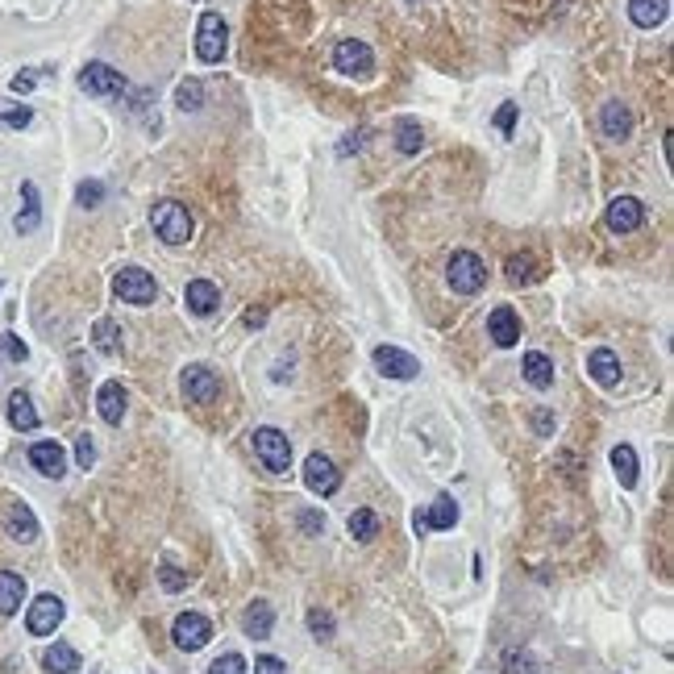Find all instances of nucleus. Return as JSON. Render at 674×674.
<instances>
[{"label":"nucleus","mask_w":674,"mask_h":674,"mask_svg":"<svg viewBox=\"0 0 674 674\" xmlns=\"http://www.w3.org/2000/svg\"><path fill=\"white\" fill-rule=\"evenodd\" d=\"M487 337H492L500 350H508V345L521 342V317L512 313L508 304L492 308V317H487Z\"/></svg>","instance_id":"nucleus-16"},{"label":"nucleus","mask_w":674,"mask_h":674,"mask_svg":"<svg viewBox=\"0 0 674 674\" xmlns=\"http://www.w3.org/2000/svg\"><path fill=\"white\" fill-rule=\"evenodd\" d=\"M183 304L192 308L196 317H213L221 308V288L217 283H208V279H192L188 288H183Z\"/></svg>","instance_id":"nucleus-17"},{"label":"nucleus","mask_w":674,"mask_h":674,"mask_svg":"<svg viewBox=\"0 0 674 674\" xmlns=\"http://www.w3.org/2000/svg\"><path fill=\"white\" fill-rule=\"evenodd\" d=\"M612 470H616V479H620V487H624V492H633L637 487V450L633 445H624V441H620L616 450H612Z\"/></svg>","instance_id":"nucleus-27"},{"label":"nucleus","mask_w":674,"mask_h":674,"mask_svg":"<svg viewBox=\"0 0 674 674\" xmlns=\"http://www.w3.org/2000/svg\"><path fill=\"white\" fill-rule=\"evenodd\" d=\"M529 666H533V658H529V654H516V649H508V654H504V670H508V674H529Z\"/></svg>","instance_id":"nucleus-41"},{"label":"nucleus","mask_w":674,"mask_h":674,"mask_svg":"<svg viewBox=\"0 0 674 674\" xmlns=\"http://www.w3.org/2000/svg\"><path fill=\"white\" fill-rule=\"evenodd\" d=\"M175 105L183 112H196L200 105H205V83H200V80H183L175 88Z\"/></svg>","instance_id":"nucleus-31"},{"label":"nucleus","mask_w":674,"mask_h":674,"mask_svg":"<svg viewBox=\"0 0 674 674\" xmlns=\"http://www.w3.org/2000/svg\"><path fill=\"white\" fill-rule=\"evenodd\" d=\"M159 583H163L167 592H183V587H188V575H183L179 566L163 562V566H159Z\"/></svg>","instance_id":"nucleus-37"},{"label":"nucleus","mask_w":674,"mask_h":674,"mask_svg":"<svg viewBox=\"0 0 674 674\" xmlns=\"http://www.w3.org/2000/svg\"><path fill=\"white\" fill-rule=\"evenodd\" d=\"M250 441H254V458H259L271 475H283V470L291 467V441H288V433L262 425V429H254V438H250Z\"/></svg>","instance_id":"nucleus-3"},{"label":"nucleus","mask_w":674,"mask_h":674,"mask_svg":"<svg viewBox=\"0 0 674 674\" xmlns=\"http://www.w3.org/2000/svg\"><path fill=\"white\" fill-rule=\"evenodd\" d=\"M75 200H80L83 208H97L100 200H105V183H100V179H83L80 192H75Z\"/></svg>","instance_id":"nucleus-35"},{"label":"nucleus","mask_w":674,"mask_h":674,"mask_svg":"<svg viewBox=\"0 0 674 674\" xmlns=\"http://www.w3.org/2000/svg\"><path fill=\"white\" fill-rule=\"evenodd\" d=\"M288 666L279 658H271V654H262V658H254V674H283Z\"/></svg>","instance_id":"nucleus-43"},{"label":"nucleus","mask_w":674,"mask_h":674,"mask_svg":"<svg viewBox=\"0 0 674 674\" xmlns=\"http://www.w3.org/2000/svg\"><path fill=\"white\" fill-rule=\"evenodd\" d=\"M0 117L13 125V129H21V125H29V117H34V112H29V109H0Z\"/></svg>","instance_id":"nucleus-44"},{"label":"nucleus","mask_w":674,"mask_h":674,"mask_svg":"<svg viewBox=\"0 0 674 674\" xmlns=\"http://www.w3.org/2000/svg\"><path fill=\"white\" fill-rule=\"evenodd\" d=\"M670 13V0H629V17L641 29H658Z\"/></svg>","instance_id":"nucleus-25"},{"label":"nucleus","mask_w":674,"mask_h":674,"mask_svg":"<svg viewBox=\"0 0 674 674\" xmlns=\"http://www.w3.org/2000/svg\"><path fill=\"white\" fill-rule=\"evenodd\" d=\"M504 271H508L512 283H533V279H537V262L529 259V254H512V259L504 262Z\"/></svg>","instance_id":"nucleus-33"},{"label":"nucleus","mask_w":674,"mask_h":674,"mask_svg":"<svg viewBox=\"0 0 674 674\" xmlns=\"http://www.w3.org/2000/svg\"><path fill=\"white\" fill-rule=\"evenodd\" d=\"M0 350H4V354L13 358V362H26V354H29V350H26V345H21V342H17L13 333H4V337H0Z\"/></svg>","instance_id":"nucleus-42"},{"label":"nucleus","mask_w":674,"mask_h":674,"mask_svg":"<svg viewBox=\"0 0 674 674\" xmlns=\"http://www.w3.org/2000/svg\"><path fill=\"white\" fill-rule=\"evenodd\" d=\"M21 196H26V213H17V234H29V229H38V221H42L38 188H34V183H21Z\"/></svg>","instance_id":"nucleus-30"},{"label":"nucleus","mask_w":674,"mask_h":674,"mask_svg":"<svg viewBox=\"0 0 674 674\" xmlns=\"http://www.w3.org/2000/svg\"><path fill=\"white\" fill-rule=\"evenodd\" d=\"M413 4H421V0H413Z\"/></svg>","instance_id":"nucleus-48"},{"label":"nucleus","mask_w":674,"mask_h":674,"mask_svg":"<svg viewBox=\"0 0 674 674\" xmlns=\"http://www.w3.org/2000/svg\"><path fill=\"white\" fill-rule=\"evenodd\" d=\"M600 125H604V134L612 142H624L633 134V112H629V105H620V100H608L604 112H600Z\"/></svg>","instance_id":"nucleus-20"},{"label":"nucleus","mask_w":674,"mask_h":674,"mask_svg":"<svg viewBox=\"0 0 674 674\" xmlns=\"http://www.w3.org/2000/svg\"><path fill=\"white\" fill-rule=\"evenodd\" d=\"M362 138H367V134H362V129H358V134H350V138H345L342 146H337V154H342V159H345V154H354V151H362Z\"/></svg>","instance_id":"nucleus-45"},{"label":"nucleus","mask_w":674,"mask_h":674,"mask_svg":"<svg viewBox=\"0 0 674 674\" xmlns=\"http://www.w3.org/2000/svg\"><path fill=\"white\" fill-rule=\"evenodd\" d=\"M321 524H325V521H321L317 512H300V529H304V533H317Z\"/></svg>","instance_id":"nucleus-46"},{"label":"nucleus","mask_w":674,"mask_h":674,"mask_svg":"<svg viewBox=\"0 0 674 674\" xmlns=\"http://www.w3.org/2000/svg\"><path fill=\"white\" fill-rule=\"evenodd\" d=\"M242 629H246V637H254V641L271 637V629H275V608L267 604V600H254V604L246 608V616H242Z\"/></svg>","instance_id":"nucleus-22"},{"label":"nucleus","mask_w":674,"mask_h":674,"mask_svg":"<svg viewBox=\"0 0 674 674\" xmlns=\"http://www.w3.org/2000/svg\"><path fill=\"white\" fill-rule=\"evenodd\" d=\"M97 350L100 354H121V329L112 321H97Z\"/></svg>","instance_id":"nucleus-34"},{"label":"nucleus","mask_w":674,"mask_h":674,"mask_svg":"<svg viewBox=\"0 0 674 674\" xmlns=\"http://www.w3.org/2000/svg\"><path fill=\"white\" fill-rule=\"evenodd\" d=\"M425 146V129H421V121L416 117H399L396 121V151L399 154H416Z\"/></svg>","instance_id":"nucleus-29"},{"label":"nucleus","mask_w":674,"mask_h":674,"mask_svg":"<svg viewBox=\"0 0 674 674\" xmlns=\"http://www.w3.org/2000/svg\"><path fill=\"white\" fill-rule=\"evenodd\" d=\"M350 537H358V541H371V537H379V516H375L371 508H358L354 516H350Z\"/></svg>","instance_id":"nucleus-32"},{"label":"nucleus","mask_w":674,"mask_h":674,"mask_svg":"<svg viewBox=\"0 0 674 674\" xmlns=\"http://www.w3.org/2000/svg\"><path fill=\"white\" fill-rule=\"evenodd\" d=\"M225 46H229V29H225L221 13H205L200 26H196V55H200V63H221Z\"/></svg>","instance_id":"nucleus-5"},{"label":"nucleus","mask_w":674,"mask_h":674,"mask_svg":"<svg viewBox=\"0 0 674 674\" xmlns=\"http://www.w3.org/2000/svg\"><path fill=\"white\" fill-rule=\"evenodd\" d=\"M521 371H524V379H529V387H537V391H550L554 387V362L541 354V350H529V354H524Z\"/></svg>","instance_id":"nucleus-24"},{"label":"nucleus","mask_w":674,"mask_h":674,"mask_svg":"<svg viewBox=\"0 0 674 674\" xmlns=\"http://www.w3.org/2000/svg\"><path fill=\"white\" fill-rule=\"evenodd\" d=\"M308 629L317 633V641H329L333 637V616L329 612H321V608H313V612H308Z\"/></svg>","instance_id":"nucleus-38"},{"label":"nucleus","mask_w":674,"mask_h":674,"mask_svg":"<svg viewBox=\"0 0 674 674\" xmlns=\"http://www.w3.org/2000/svg\"><path fill=\"white\" fill-rule=\"evenodd\" d=\"M29 467L46 475V479H63L67 475V454H63L58 441H34L29 445Z\"/></svg>","instance_id":"nucleus-12"},{"label":"nucleus","mask_w":674,"mask_h":674,"mask_svg":"<svg viewBox=\"0 0 674 674\" xmlns=\"http://www.w3.org/2000/svg\"><path fill=\"white\" fill-rule=\"evenodd\" d=\"M125 404H129V396H125V387L117 383V379L100 383V391H97V408H100V421H105V425H121Z\"/></svg>","instance_id":"nucleus-18"},{"label":"nucleus","mask_w":674,"mask_h":674,"mask_svg":"<svg viewBox=\"0 0 674 674\" xmlns=\"http://www.w3.org/2000/svg\"><path fill=\"white\" fill-rule=\"evenodd\" d=\"M75 462H80V470H88L92 462H97V445H92V438H88V433H80V438H75Z\"/></svg>","instance_id":"nucleus-39"},{"label":"nucleus","mask_w":674,"mask_h":674,"mask_svg":"<svg viewBox=\"0 0 674 674\" xmlns=\"http://www.w3.org/2000/svg\"><path fill=\"white\" fill-rule=\"evenodd\" d=\"M112 291H117V300L121 304H138V308H146V304H154V296H159V283H154L142 267H121L117 279H112Z\"/></svg>","instance_id":"nucleus-4"},{"label":"nucleus","mask_w":674,"mask_h":674,"mask_svg":"<svg viewBox=\"0 0 674 674\" xmlns=\"http://www.w3.org/2000/svg\"><path fill=\"white\" fill-rule=\"evenodd\" d=\"M63 624V600L58 595H38L26 612V629L34 637H50Z\"/></svg>","instance_id":"nucleus-8"},{"label":"nucleus","mask_w":674,"mask_h":674,"mask_svg":"<svg viewBox=\"0 0 674 674\" xmlns=\"http://www.w3.org/2000/svg\"><path fill=\"white\" fill-rule=\"evenodd\" d=\"M34 88V75H17L13 80V92H29Z\"/></svg>","instance_id":"nucleus-47"},{"label":"nucleus","mask_w":674,"mask_h":674,"mask_svg":"<svg viewBox=\"0 0 674 674\" xmlns=\"http://www.w3.org/2000/svg\"><path fill=\"white\" fill-rule=\"evenodd\" d=\"M26 604V578L17 570H0V616H13Z\"/></svg>","instance_id":"nucleus-23"},{"label":"nucleus","mask_w":674,"mask_h":674,"mask_svg":"<svg viewBox=\"0 0 674 674\" xmlns=\"http://www.w3.org/2000/svg\"><path fill=\"white\" fill-rule=\"evenodd\" d=\"M641 221H646V205L637 196H616L608 205V229L612 234H633V229H641Z\"/></svg>","instance_id":"nucleus-10"},{"label":"nucleus","mask_w":674,"mask_h":674,"mask_svg":"<svg viewBox=\"0 0 674 674\" xmlns=\"http://www.w3.org/2000/svg\"><path fill=\"white\" fill-rule=\"evenodd\" d=\"M454 524H458V504H454V496H438L425 512H416V516H413V529H416V533L454 529Z\"/></svg>","instance_id":"nucleus-13"},{"label":"nucleus","mask_w":674,"mask_h":674,"mask_svg":"<svg viewBox=\"0 0 674 674\" xmlns=\"http://www.w3.org/2000/svg\"><path fill=\"white\" fill-rule=\"evenodd\" d=\"M171 637H175L179 649L196 654V649H205L208 641H213V624H208V616H200V612H183V616H175V624H171Z\"/></svg>","instance_id":"nucleus-6"},{"label":"nucleus","mask_w":674,"mask_h":674,"mask_svg":"<svg viewBox=\"0 0 674 674\" xmlns=\"http://www.w3.org/2000/svg\"><path fill=\"white\" fill-rule=\"evenodd\" d=\"M516 105H500V112H496V129L504 134V138H512V129H516Z\"/></svg>","instance_id":"nucleus-40"},{"label":"nucleus","mask_w":674,"mask_h":674,"mask_svg":"<svg viewBox=\"0 0 674 674\" xmlns=\"http://www.w3.org/2000/svg\"><path fill=\"white\" fill-rule=\"evenodd\" d=\"M587 371H592V379L600 387H616L620 383V358H616V350H608V345L592 350V354H587Z\"/></svg>","instance_id":"nucleus-19"},{"label":"nucleus","mask_w":674,"mask_h":674,"mask_svg":"<svg viewBox=\"0 0 674 674\" xmlns=\"http://www.w3.org/2000/svg\"><path fill=\"white\" fill-rule=\"evenodd\" d=\"M445 279H450V288H454L458 296H475V291H483V283H487V267H483L479 254L454 250V254H450V267H445Z\"/></svg>","instance_id":"nucleus-2"},{"label":"nucleus","mask_w":674,"mask_h":674,"mask_svg":"<svg viewBox=\"0 0 674 674\" xmlns=\"http://www.w3.org/2000/svg\"><path fill=\"white\" fill-rule=\"evenodd\" d=\"M42 666H46V674H75L80 670V654H75V646H67V641H55V646L42 654Z\"/></svg>","instance_id":"nucleus-26"},{"label":"nucleus","mask_w":674,"mask_h":674,"mask_svg":"<svg viewBox=\"0 0 674 674\" xmlns=\"http://www.w3.org/2000/svg\"><path fill=\"white\" fill-rule=\"evenodd\" d=\"M183 396L192 399V404H217V396H221V379L208 367H188L183 371Z\"/></svg>","instance_id":"nucleus-14"},{"label":"nucleus","mask_w":674,"mask_h":674,"mask_svg":"<svg viewBox=\"0 0 674 674\" xmlns=\"http://www.w3.org/2000/svg\"><path fill=\"white\" fill-rule=\"evenodd\" d=\"M80 88L88 97H112V92H121V71H112L109 63H88L80 71Z\"/></svg>","instance_id":"nucleus-15"},{"label":"nucleus","mask_w":674,"mask_h":674,"mask_svg":"<svg viewBox=\"0 0 674 674\" xmlns=\"http://www.w3.org/2000/svg\"><path fill=\"white\" fill-rule=\"evenodd\" d=\"M304 487L313 496H333L342 487V470L333 467L325 454H308V462H304Z\"/></svg>","instance_id":"nucleus-9"},{"label":"nucleus","mask_w":674,"mask_h":674,"mask_svg":"<svg viewBox=\"0 0 674 674\" xmlns=\"http://www.w3.org/2000/svg\"><path fill=\"white\" fill-rule=\"evenodd\" d=\"M375 67V55L367 42L358 38H345L337 42V50H333V71H342V75H371Z\"/></svg>","instance_id":"nucleus-7"},{"label":"nucleus","mask_w":674,"mask_h":674,"mask_svg":"<svg viewBox=\"0 0 674 674\" xmlns=\"http://www.w3.org/2000/svg\"><path fill=\"white\" fill-rule=\"evenodd\" d=\"M4 529L13 541L29 546V541H38V516L26 508V504H9V516H4Z\"/></svg>","instance_id":"nucleus-21"},{"label":"nucleus","mask_w":674,"mask_h":674,"mask_svg":"<svg viewBox=\"0 0 674 674\" xmlns=\"http://www.w3.org/2000/svg\"><path fill=\"white\" fill-rule=\"evenodd\" d=\"M375 367H379L387 379H416V375H421V362H416L408 350H399V345H379V350H375Z\"/></svg>","instance_id":"nucleus-11"},{"label":"nucleus","mask_w":674,"mask_h":674,"mask_svg":"<svg viewBox=\"0 0 674 674\" xmlns=\"http://www.w3.org/2000/svg\"><path fill=\"white\" fill-rule=\"evenodd\" d=\"M151 225H154V234L163 237L167 246H183V242L192 237V229H196L188 205H179V200H159V205L151 208Z\"/></svg>","instance_id":"nucleus-1"},{"label":"nucleus","mask_w":674,"mask_h":674,"mask_svg":"<svg viewBox=\"0 0 674 674\" xmlns=\"http://www.w3.org/2000/svg\"><path fill=\"white\" fill-rule=\"evenodd\" d=\"M208 674H250V666L242 654H225V658H217L208 666Z\"/></svg>","instance_id":"nucleus-36"},{"label":"nucleus","mask_w":674,"mask_h":674,"mask_svg":"<svg viewBox=\"0 0 674 674\" xmlns=\"http://www.w3.org/2000/svg\"><path fill=\"white\" fill-rule=\"evenodd\" d=\"M9 425L21 429V433L38 429V408H34V399H29L26 391H13V396H9Z\"/></svg>","instance_id":"nucleus-28"}]
</instances>
